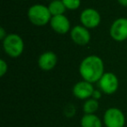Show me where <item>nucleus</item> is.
<instances>
[{
  "instance_id": "f257e3e1",
  "label": "nucleus",
  "mask_w": 127,
  "mask_h": 127,
  "mask_svg": "<svg viewBox=\"0 0 127 127\" xmlns=\"http://www.w3.org/2000/svg\"><path fill=\"white\" fill-rule=\"evenodd\" d=\"M79 73L84 80L90 83L98 82L104 75V63L101 58L96 55L87 56L79 66Z\"/></svg>"
},
{
  "instance_id": "f03ea898",
  "label": "nucleus",
  "mask_w": 127,
  "mask_h": 127,
  "mask_svg": "<svg viewBox=\"0 0 127 127\" xmlns=\"http://www.w3.org/2000/svg\"><path fill=\"white\" fill-rule=\"evenodd\" d=\"M51 12L49 8L42 4H35L28 10V17L32 24L37 26L46 24L51 20Z\"/></svg>"
},
{
  "instance_id": "7ed1b4c3",
  "label": "nucleus",
  "mask_w": 127,
  "mask_h": 127,
  "mask_svg": "<svg viewBox=\"0 0 127 127\" xmlns=\"http://www.w3.org/2000/svg\"><path fill=\"white\" fill-rule=\"evenodd\" d=\"M3 49L10 57H18L24 50V42L19 35L15 34L8 35L3 40Z\"/></svg>"
},
{
  "instance_id": "20e7f679",
  "label": "nucleus",
  "mask_w": 127,
  "mask_h": 127,
  "mask_svg": "<svg viewBox=\"0 0 127 127\" xmlns=\"http://www.w3.org/2000/svg\"><path fill=\"white\" fill-rule=\"evenodd\" d=\"M104 124L106 127H124L126 125V116L120 109L111 107L104 114Z\"/></svg>"
},
{
  "instance_id": "39448f33",
  "label": "nucleus",
  "mask_w": 127,
  "mask_h": 127,
  "mask_svg": "<svg viewBox=\"0 0 127 127\" xmlns=\"http://www.w3.org/2000/svg\"><path fill=\"white\" fill-rule=\"evenodd\" d=\"M119 79L112 73H105L98 81L100 91L108 95L115 94L119 89Z\"/></svg>"
},
{
  "instance_id": "423d86ee",
  "label": "nucleus",
  "mask_w": 127,
  "mask_h": 127,
  "mask_svg": "<svg viewBox=\"0 0 127 127\" xmlns=\"http://www.w3.org/2000/svg\"><path fill=\"white\" fill-rule=\"evenodd\" d=\"M94 90L95 89L92 83L85 80H82L74 85L72 88V94L77 99L86 100L92 98Z\"/></svg>"
},
{
  "instance_id": "0eeeda50",
  "label": "nucleus",
  "mask_w": 127,
  "mask_h": 127,
  "mask_svg": "<svg viewBox=\"0 0 127 127\" xmlns=\"http://www.w3.org/2000/svg\"><path fill=\"white\" fill-rule=\"evenodd\" d=\"M110 33L116 41L122 42L127 38V19L119 18L113 23L111 27Z\"/></svg>"
},
{
  "instance_id": "6e6552de",
  "label": "nucleus",
  "mask_w": 127,
  "mask_h": 127,
  "mask_svg": "<svg viewBox=\"0 0 127 127\" xmlns=\"http://www.w3.org/2000/svg\"><path fill=\"white\" fill-rule=\"evenodd\" d=\"M80 20L87 28H95L100 23V15L93 9H86L81 13Z\"/></svg>"
},
{
  "instance_id": "1a4fd4ad",
  "label": "nucleus",
  "mask_w": 127,
  "mask_h": 127,
  "mask_svg": "<svg viewBox=\"0 0 127 127\" xmlns=\"http://www.w3.org/2000/svg\"><path fill=\"white\" fill-rule=\"evenodd\" d=\"M58 62L56 54L51 51H48L42 54L38 59V66L42 70L50 71L55 67Z\"/></svg>"
},
{
  "instance_id": "9d476101",
  "label": "nucleus",
  "mask_w": 127,
  "mask_h": 127,
  "mask_svg": "<svg viewBox=\"0 0 127 127\" xmlns=\"http://www.w3.org/2000/svg\"><path fill=\"white\" fill-rule=\"evenodd\" d=\"M71 35L73 42L78 45H85L91 39L89 31L82 26L74 27L71 32Z\"/></svg>"
},
{
  "instance_id": "9b49d317",
  "label": "nucleus",
  "mask_w": 127,
  "mask_h": 127,
  "mask_svg": "<svg viewBox=\"0 0 127 127\" xmlns=\"http://www.w3.org/2000/svg\"><path fill=\"white\" fill-rule=\"evenodd\" d=\"M51 25L56 32L65 34L70 29V22L64 15L54 16L51 19Z\"/></svg>"
},
{
  "instance_id": "f8f14e48",
  "label": "nucleus",
  "mask_w": 127,
  "mask_h": 127,
  "mask_svg": "<svg viewBox=\"0 0 127 127\" xmlns=\"http://www.w3.org/2000/svg\"><path fill=\"white\" fill-rule=\"evenodd\" d=\"M81 127H102V121L96 114H85L80 120Z\"/></svg>"
},
{
  "instance_id": "ddd939ff",
  "label": "nucleus",
  "mask_w": 127,
  "mask_h": 127,
  "mask_svg": "<svg viewBox=\"0 0 127 127\" xmlns=\"http://www.w3.org/2000/svg\"><path fill=\"white\" fill-rule=\"evenodd\" d=\"M49 10L51 12V15L54 16H59L63 15L64 12L65 11V8L63 2L60 1V0H54L53 2H51L49 5Z\"/></svg>"
},
{
  "instance_id": "4468645a",
  "label": "nucleus",
  "mask_w": 127,
  "mask_h": 127,
  "mask_svg": "<svg viewBox=\"0 0 127 127\" xmlns=\"http://www.w3.org/2000/svg\"><path fill=\"white\" fill-rule=\"evenodd\" d=\"M98 107H99L98 100L91 98L85 101L83 105V111L85 114H95V112L98 110Z\"/></svg>"
},
{
  "instance_id": "2eb2a0df",
  "label": "nucleus",
  "mask_w": 127,
  "mask_h": 127,
  "mask_svg": "<svg viewBox=\"0 0 127 127\" xmlns=\"http://www.w3.org/2000/svg\"><path fill=\"white\" fill-rule=\"evenodd\" d=\"M66 8L70 10L78 9L80 5V0H61Z\"/></svg>"
},
{
  "instance_id": "dca6fc26",
  "label": "nucleus",
  "mask_w": 127,
  "mask_h": 127,
  "mask_svg": "<svg viewBox=\"0 0 127 127\" xmlns=\"http://www.w3.org/2000/svg\"><path fill=\"white\" fill-rule=\"evenodd\" d=\"M64 114L67 117H72L75 114V107L73 106V105H68L67 106L64 108Z\"/></svg>"
},
{
  "instance_id": "f3484780",
  "label": "nucleus",
  "mask_w": 127,
  "mask_h": 127,
  "mask_svg": "<svg viewBox=\"0 0 127 127\" xmlns=\"http://www.w3.org/2000/svg\"><path fill=\"white\" fill-rule=\"evenodd\" d=\"M8 66L7 63L3 60H0V76L3 77L7 73Z\"/></svg>"
},
{
  "instance_id": "a211bd4d",
  "label": "nucleus",
  "mask_w": 127,
  "mask_h": 127,
  "mask_svg": "<svg viewBox=\"0 0 127 127\" xmlns=\"http://www.w3.org/2000/svg\"><path fill=\"white\" fill-rule=\"evenodd\" d=\"M102 97V92L100 90H94L93 94H92V98L96 100H98L99 99H101Z\"/></svg>"
},
{
  "instance_id": "6ab92c4d",
  "label": "nucleus",
  "mask_w": 127,
  "mask_h": 127,
  "mask_svg": "<svg viewBox=\"0 0 127 127\" xmlns=\"http://www.w3.org/2000/svg\"><path fill=\"white\" fill-rule=\"evenodd\" d=\"M0 38L4 40V30L3 28L0 29Z\"/></svg>"
},
{
  "instance_id": "aec40b11",
  "label": "nucleus",
  "mask_w": 127,
  "mask_h": 127,
  "mask_svg": "<svg viewBox=\"0 0 127 127\" xmlns=\"http://www.w3.org/2000/svg\"><path fill=\"white\" fill-rule=\"evenodd\" d=\"M119 3L120 4H122L123 6H127V0H118Z\"/></svg>"
}]
</instances>
